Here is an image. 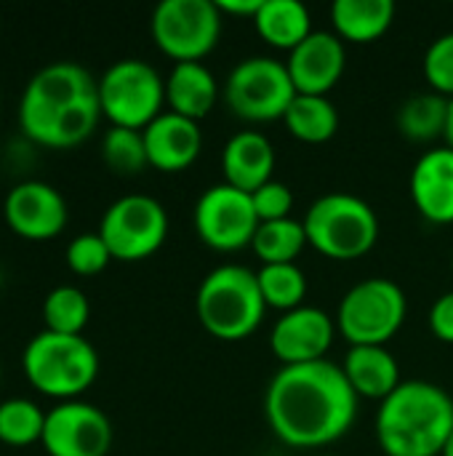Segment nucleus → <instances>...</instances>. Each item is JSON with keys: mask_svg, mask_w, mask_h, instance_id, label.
Here are the masks:
<instances>
[{"mask_svg": "<svg viewBox=\"0 0 453 456\" xmlns=\"http://www.w3.org/2000/svg\"><path fill=\"white\" fill-rule=\"evenodd\" d=\"M166 102V80L142 59H120L99 77L101 115L120 128L144 131Z\"/></svg>", "mask_w": 453, "mask_h": 456, "instance_id": "6e6552de", "label": "nucleus"}, {"mask_svg": "<svg viewBox=\"0 0 453 456\" xmlns=\"http://www.w3.org/2000/svg\"><path fill=\"white\" fill-rule=\"evenodd\" d=\"M406 294L395 281L368 278L352 286L336 313V331L350 347L387 345L406 321Z\"/></svg>", "mask_w": 453, "mask_h": 456, "instance_id": "0eeeda50", "label": "nucleus"}, {"mask_svg": "<svg viewBox=\"0 0 453 456\" xmlns=\"http://www.w3.org/2000/svg\"><path fill=\"white\" fill-rule=\"evenodd\" d=\"M224 182L243 190L256 192L267 182H272L275 171V150L270 139L259 131H238L222 152Z\"/></svg>", "mask_w": 453, "mask_h": 456, "instance_id": "6ab92c4d", "label": "nucleus"}, {"mask_svg": "<svg viewBox=\"0 0 453 456\" xmlns=\"http://www.w3.org/2000/svg\"><path fill=\"white\" fill-rule=\"evenodd\" d=\"M99 80L77 61L40 67L19 99L21 134L48 150L83 144L99 126Z\"/></svg>", "mask_w": 453, "mask_h": 456, "instance_id": "f03ea898", "label": "nucleus"}, {"mask_svg": "<svg viewBox=\"0 0 453 456\" xmlns=\"http://www.w3.org/2000/svg\"><path fill=\"white\" fill-rule=\"evenodd\" d=\"M101 158L120 176H136V174H142L150 166L147 147H144V134L142 131H133V128L112 126L104 134V139H101Z\"/></svg>", "mask_w": 453, "mask_h": 456, "instance_id": "c756f323", "label": "nucleus"}, {"mask_svg": "<svg viewBox=\"0 0 453 456\" xmlns=\"http://www.w3.org/2000/svg\"><path fill=\"white\" fill-rule=\"evenodd\" d=\"M214 3H216V8H219L222 13L248 16V19L254 21V16L259 13V8H262L264 0H214Z\"/></svg>", "mask_w": 453, "mask_h": 456, "instance_id": "f704fd0d", "label": "nucleus"}, {"mask_svg": "<svg viewBox=\"0 0 453 456\" xmlns=\"http://www.w3.org/2000/svg\"><path fill=\"white\" fill-rule=\"evenodd\" d=\"M219 99V86L211 69L200 61H179L174 64L166 80V102L171 112L184 115L190 120L206 118Z\"/></svg>", "mask_w": 453, "mask_h": 456, "instance_id": "412c9836", "label": "nucleus"}, {"mask_svg": "<svg viewBox=\"0 0 453 456\" xmlns=\"http://www.w3.org/2000/svg\"><path fill=\"white\" fill-rule=\"evenodd\" d=\"M192 222L200 240L214 251H238L243 246H251L259 230V216L254 211L251 195L227 182L208 187L198 198Z\"/></svg>", "mask_w": 453, "mask_h": 456, "instance_id": "f8f14e48", "label": "nucleus"}, {"mask_svg": "<svg viewBox=\"0 0 453 456\" xmlns=\"http://www.w3.org/2000/svg\"><path fill=\"white\" fill-rule=\"evenodd\" d=\"M251 200H254V211L259 216V224L291 219L294 192L283 182H267L264 187H259L256 192H251Z\"/></svg>", "mask_w": 453, "mask_h": 456, "instance_id": "473e14b6", "label": "nucleus"}, {"mask_svg": "<svg viewBox=\"0 0 453 456\" xmlns=\"http://www.w3.org/2000/svg\"><path fill=\"white\" fill-rule=\"evenodd\" d=\"M441 456H453V433H451V438H449V444H446V449H443V454Z\"/></svg>", "mask_w": 453, "mask_h": 456, "instance_id": "e433bc0d", "label": "nucleus"}, {"mask_svg": "<svg viewBox=\"0 0 453 456\" xmlns=\"http://www.w3.org/2000/svg\"><path fill=\"white\" fill-rule=\"evenodd\" d=\"M67 216L69 211L64 195L48 182H19L8 190L3 200V219L8 230L24 240L43 243L61 235V230L67 227Z\"/></svg>", "mask_w": 453, "mask_h": 456, "instance_id": "4468645a", "label": "nucleus"}, {"mask_svg": "<svg viewBox=\"0 0 453 456\" xmlns=\"http://www.w3.org/2000/svg\"><path fill=\"white\" fill-rule=\"evenodd\" d=\"M40 444L48 456H107L112 449V422L99 406L64 401L45 414Z\"/></svg>", "mask_w": 453, "mask_h": 456, "instance_id": "ddd939ff", "label": "nucleus"}, {"mask_svg": "<svg viewBox=\"0 0 453 456\" xmlns=\"http://www.w3.org/2000/svg\"><path fill=\"white\" fill-rule=\"evenodd\" d=\"M417 211L433 224H453V150H427L411 171Z\"/></svg>", "mask_w": 453, "mask_h": 456, "instance_id": "a211bd4d", "label": "nucleus"}, {"mask_svg": "<svg viewBox=\"0 0 453 456\" xmlns=\"http://www.w3.org/2000/svg\"><path fill=\"white\" fill-rule=\"evenodd\" d=\"M296 96L283 61L272 56L243 59L224 83V102L232 115L248 123H267L286 115Z\"/></svg>", "mask_w": 453, "mask_h": 456, "instance_id": "9d476101", "label": "nucleus"}, {"mask_svg": "<svg viewBox=\"0 0 453 456\" xmlns=\"http://www.w3.org/2000/svg\"><path fill=\"white\" fill-rule=\"evenodd\" d=\"M446 142H449V147L453 150V99L451 104H449V123H446Z\"/></svg>", "mask_w": 453, "mask_h": 456, "instance_id": "c9c22d12", "label": "nucleus"}, {"mask_svg": "<svg viewBox=\"0 0 453 456\" xmlns=\"http://www.w3.org/2000/svg\"><path fill=\"white\" fill-rule=\"evenodd\" d=\"M45 430V411L29 398H8L0 403V444L24 449L40 444Z\"/></svg>", "mask_w": 453, "mask_h": 456, "instance_id": "cd10ccee", "label": "nucleus"}, {"mask_svg": "<svg viewBox=\"0 0 453 456\" xmlns=\"http://www.w3.org/2000/svg\"><path fill=\"white\" fill-rule=\"evenodd\" d=\"M150 32L155 45L179 61H200L222 35V11L214 0H163L152 11Z\"/></svg>", "mask_w": 453, "mask_h": 456, "instance_id": "1a4fd4ad", "label": "nucleus"}, {"mask_svg": "<svg viewBox=\"0 0 453 456\" xmlns=\"http://www.w3.org/2000/svg\"><path fill=\"white\" fill-rule=\"evenodd\" d=\"M395 19L392 0H336L331 5V21L342 40L371 43L382 37Z\"/></svg>", "mask_w": 453, "mask_h": 456, "instance_id": "4be33fe9", "label": "nucleus"}, {"mask_svg": "<svg viewBox=\"0 0 453 456\" xmlns=\"http://www.w3.org/2000/svg\"><path fill=\"white\" fill-rule=\"evenodd\" d=\"M451 99L441 94H417L406 99L398 110V128L411 142H430L446 136Z\"/></svg>", "mask_w": 453, "mask_h": 456, "instance_id": "393cba45", "label": "nucleus"}, {"mask_svg": "<svg viewBox=\"0 0 453 456\" xmlns=\"http://www.w3.org/2000/svg\"><path fill=\"white\" fill-rule=\"evenodd\" d=\"M453 433V398L425 379L400 382L376 411V441L387 456H441Z\"/></svg>", "mask_w": 453, "mask_h": 456, "instance_id": "7ed1b4c3", "label": "nucleus"}, {"mask_svg": "<svg viewBox=\"0 0 453 456\" xmlns=\"http://www.w3.org/2000/svg\"><path fill=\"white\" fill-rule=\"evenodd\" d=\"M21 369L27 382L56 401H77L99 377V353L83 334H35L24 353Z\"/></svg>", "mask_w": 453, "mask_h": 456, "instance_id": "39448f33", "label": "nucleus"}, {"mask_svg": "<svg viewBox=\"0 0 453 456\" xmlns=\"http://www.w3.org/2000/svg\"><path fill=\"white\" fill-rule=\"evenodd\" d=\"M142 134L150 166L166 174L190 168L203 150V134L198 120H190L171 110L160 112Z\"/></svg>", "mask_w": 453, "mask_h": 456, "instance_id": "f3484780", "label": "nucleus"}, {"mask_svg": "<svg viewBox=\"0 0 453 456\" xmlns=\"http://www.w3.org/2000/svg\"><path fill=\"white\" fill-rule=\"evenodd\" d=\"M64 259L75 275L91 278V275H99L112 262V254H109V248L99 232H83V235L69 240Z\"/></svg>", "mask_w": 453, "mask_h": 456, "instance_id": "7c9ffc66", "label": "nucleus"}, {"mask_svg": "<svg viewBox=\"0 0 453 456\" xmlns=\"http://www.w3.org/2000/svg\"><path fill=\"white\" fill-rule=\"evenodd\" d=\"M99 235L112 259L142 262L152 256L168 235V214L150 195L117 198L99 222Z\"/></svg>", "mask_w": 453, "mask_h": 456, "instance_id": "9b49d317", "label": "nucleus"}, {"mask_svg": "<svg viewBox=\"0 0 453 456\" xmlns=\"http://www.w3.org/2000/svg\"><path fill=\"white\" fill-rule=\"evenodd\" d=\"M195 310L211 337L240 342L262 326L267 305L254 270L243 265H219L203 278Z\"/></svg>", "mask_w": 453, "mask_h": 456, "instance_id": "20e7f679", "label": "nucleus"}, {"mask_svg": "<svg viewBox=\"0 0 453 456\" xmlns=\"http://www.w3.org/2000/svg\"><path fill=\"white\" fill-rule=\"evenodd\" d=\"M286 128L291 136L307 144H323L328 142L336 128H339V112L328 96H310V94H296L291 107L283 115Z\"/></svg>", "mask_w": 453, "mask_h": 456, "instance_id": "b1692460", "label": "nucleus"}, {"mask_svg": "<svg viewBox=\"0 0 453 456\" xmlns=\"http://www.w3.org/2000/svg\"><path fill=\"white\" fill-rule=\"evenodd\" d=\"M336 337V321L318 307H296L283 313V318L272 326L270 350L283 366L315 363L326 361Z\"/></svg>", "mask_w": 453, "mask_h": 456, "instance_id": "2eb2a0df", "label": "nucleus"}, {"mask_svg": "<svg viewBox=\"0 0 453 456\" xmlns=\"http://www.w3.org/2000/svg\"><path fill=\"white\" fill-rule=\"evenodd\" d=\"M344 40L336 32H312L288 53L286 69L291 75L296 94L328 96V91L344 75Z\"/></svg>", "mask_w": 453, "mask_h": 456, "instance_id": "dca6fc26", "label": "nucleus"}, {"mask_svg": "<svg viewBox=\"0 0 453 456\" xmlns=\"http://www.w3.org/2000/svg\"><path fill=\"white\" fill-rule=\"evenodd\" d=\"M91 318L88 297L77 286H56L43 299V321L45 331L56 334H83Z\"/></svg>", "mask_w": 453, "mask_h": 456, "instance_id": "c85d7f7f", "label": "nucleus"}, {"mask_svg": "<svg viewBox=\"0 0 453 456\" xmlns=\"http://www.w3.org/2000/svg\"><path fill=\"white\" fill-rule=\"evenodd\" d=\"M264 417L286 446L318 449L350 433L358 417V395L339 363L283 366L267 387Z\"/></svg>", "mask_w": 453, "mask_h": 456, "instance_id": "f257e3e1", "label": "nucleus"}, {"mask_svg": "<svg viewBox=\"0 0 453 456\" xmlns=\"http://www.w3.org/2000/svg\"><path fill=\"white\" fill-rule=\"evenodd\" d=\"M302 224L307 243L334 262L366 256L379 238L376 211L352 192H328L318 198L307 208Z\"/></svg>", "mask_w": 453, "mask_h": 456, "instance_id": "423d86ee", "label": "nucleus"}, {"mask_svg": "<svg viewBox=\"0 0 453 456\" xmlns=\"http://www.w3.org/2000/svg\"><path fill=\"white\" fill-rule=\"evenodd\" d=\"M304 246H307L304 224L296 222L294 216L259 224L254 243H251L262 265H294Z\"/></svg>", "mask_w": 453, "mask_h": 456, "instance_id": "a878e982", "label": "nucleus"}, {"mask_svg": "<svg viewBox=\"0 0 453 456\" xmlns=\"http://www.w3.org/2000/svg\"><path fill=\"white\" fill-rule=\"evenodd\" d=\"M425 77L435 94L453 99V32L430 43L425 53Z\"/></svg>", "mask_w": 453, "mask_h": 456, "instance_id": "2f4dec72", "label": "nucleus"}, {"mask_svg": "<svg viewBox=\"0 0 453 456\" xmlns=\"http://www.w3.org/2000/svg\"><path fill=\"white\" fill-rule=\"evenodd\" d=\"M342 371L358 398L384 401L400 387V366L384 345L350 347Z\"/></svg>", "mask_w": 453, "mask_h": 456, "instance_id": "aec40b11", "label": "nucleus"}, {"mask_svg": "<svg viewBox=\"0 0 453 456\" xmlns=\"http://www.w3.org/2000/svg\"><path fill=\"white\" fill-rule=\"evenodd\" d=\"M254 27L272 48H283L288 53L312 35L310 11L299 0H264L254 16Z\"/></svg>", "mask_w": 453, "mask_h": 456, "instance_id": "5701e85b", "label": "nucleus"}, {"mask_svg": "<svg viewBox=\"0 0 453 456\" xmlns=\"http://www.w3.org/2000/svg\"><path fill=\"white\" fill-rule=\"evenodd\" d=\"M430 331L441 339L453 345V291H446L435 299L430 307Z\"/></svg>", "mask_w": 453, "mask_h": 456, "instance_id": "72a5a7b5", "label": "nucleus"}, {"mask_svg": "<svg viewBox=\"0 0 453 456\" xmlns=\"http://www.w3.org/2000/svg\"><path fill=\"white\" fill-rule=\"evenodd\" d=\"M256 281H259V291L267 307L283 310V313L304 307L307 275L296 262L294 265H262V270L256 273Z\"/></svg>", "mask_w": 453, "mask_h": 456, "instance_id": "bb28decb", "label": "nucleus"}]
</instances>
